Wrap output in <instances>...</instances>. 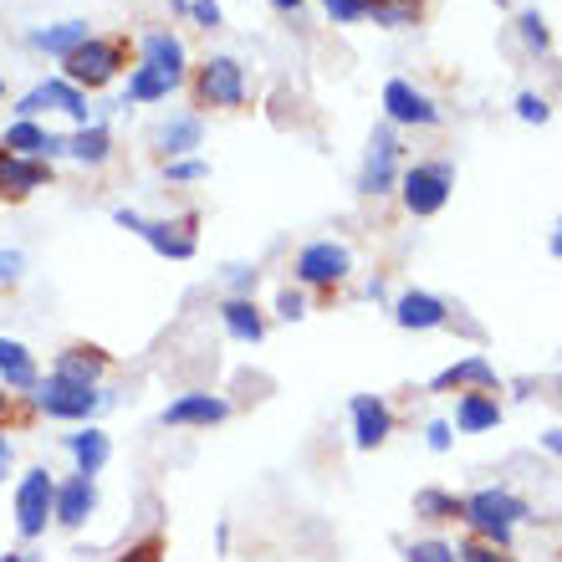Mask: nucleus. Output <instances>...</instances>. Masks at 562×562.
<instances>
[{"label":"nucleus","mask_w":562,"mask_h":562,"mask_svg":"<svg viewBox=\"0 0 562 562\" xmlns=\"http://www.w3.org/2000/svg\"><path fill=\"white\" fill-rule=\"evenodd\" d=\"M496 5H506V0H496Z\"/></svg>","instance_id":"nucleus-49"},{"label":"nucleus","mask_w":562,"mask_h":562,"mask_svg":"<svg viewBox=\"0 0 562 562\" xmlns=\"http://www.w3.org/2000/svg\"><path fill=\"white\" fill-rule=\"evenodd\" d=\"M404 562H456V548H450V542H435V537H429V542H415V548L404 552Z\"/></svg>","instance_id":"nucleus-33"},{"label":"nucleus","mask_w":562,"mask_h":562,"mask_svg":"<svg viewBox=\"0 0 562 562\" xmlns=\"http://www.w3.org/2000/svg\"><path fill=\"white\" fill-rule=\"evenodd\" d=\"M231 415V404L221 400V394H179L169 409H164V425H175V429H210V425H221V419Z\"/></svg>","instance_id":"nucleus-15"},{"label":"nucleus","mask_w":562,"mask_h":562,"mask_svg":"<svg viewBox=\"0 0 562 562\" xmlns=\"http://www.w3.org/2000/svg\"><path fill=\"white\" fill-rule=\"evenodd\" d=\"M42 184H52V169H46L42 159H21V154H5V148H0V200L21 205V200H31Z\"/></svg>","instance_id":"nucleus-12"},{"label":"nucleus","mask_w":562,"mask_h":562,"mask_svg":"<svg viewBox=\"0 0 562 562\" xmlns=\"http://www.w3.org/2000/svg\"><path fill=\"white\" fill-rule=\"evenodd\" d=\"M456 562H512V558H506V548H491V542L475 537V542H460L456 548Z\"/></svg>","instance_id":"nucleus-32"},{"label":"nucleus","mask_w":562,"mask_h":562,"mask_svg":"<svg viewBox=\"0 0 562 562\" xmlns=\"http://www.w3.org/2000/svg\"><path fill=\"white\" fill-rule=\"evenodd\" d=\"M103 404V394L92 384H77V379H61V373H52V379H42L36 384V409L52 419H88L92 409Z\"/></svg>","instance_id":"nucleus-7"},{"label":"nucleus","mask_w":562,"mask_h":562,"mask_svg":"<svg viewBox=\"0 0 562 562\" xmlns=\"http://www.w3.org/2000/svg\"><path fill=\"white\" fill-rule=\"evenodd\" d=\"M542 445H548L552 456H562V429H548V435H542Z\"/></svg>","instance_id":"nucleus-44"},{"label":"nucleus","mask_w":562,"mask_h":562,"mask_svg":"<svg viewBox=\"0 0 562 562\" xmlns=\"http://www.w3.org/2000/svg\"><path fill=\"white\" fill-rule=\"evenodd\" d=\"M194 103L200 108H240L246 103V72L236 57H210L194 72Z\"/></svg>","instance_id":"nucleus-6"},{"label":"nucleus","mask_w":562,"mask_h":562,"mask_svg":"<svg viewBox=\"0 0 562 562\" xmlns=\"http://www.w3.org/2000/svg\"><path fill=\"white\" fill-rule=\"evenodd\" d=\"M175 88H179L175 77L154 72V67H134V72H128V92H123V108L128 103H159V98H169Z\"/></svg>","instance_id":"nucleus-26"},{"label":"nucleus","mask_w":562,"mask_h":562,"mask_svg":"<svg viewBox=\"0 0 562 562\" xmlns=\"http://www.w3.org/2000/svg\"><path fill=\"white\" fill-rule=\"evenodd\" d=\"M425 435H429V450H450V425H445V419H435Z\"/></svg>","instance_id":"nucleus-41"},{"label":"nucleus","mask_w":562,"mask_h":562,"mask_svg":"<svg viewBox=\"0 0 562 562\" xmlns=\"http://www.w3.org/2000/svg\"><path fill=\"white\" fill-rule=\"evenodd\" d=\"M92 31L88 21H61V26H42V31H31V46H42V52H52V57H67L72 46H82Z\"/></svg>","instance_id":"nucleus-25"},{"label":"nucleus","mask_w":562,"mask_h":562,"mask_svg":"<svg viewBox=\"0 0 562 562\" xmlns=\"http://www.w3.org/2000/svg\"><path fill=\"white\" fill-rule=\"evenodd\" d=\"M11 425H21V409H15V394L0 389V429H11Z\"/></svg>","instance_id":"nucleus-40"},{"label":"nucleus","mask_w":562,"mask_h":562,"mask_svg":"<svg viewBox=\"0 0 562 562\" xmlns=\"http://www.w3.org/2000/svg\"><path fill=\"white\" fill-rule=\"evenodd\" d=\"M521 517H527V502L512 496V491H502V486L475 491V496L460 502V521H471L491 548H512V527H517Z\"/></svg>","instance_id":"nucleus-1"},{"label":"nucleus","mask_w":562,"mask_h":562,"mask_svg":"<svg viewBox=\"0 0 562 562\" xmlns=\"http://www.w3.org/2000/svg\"><path fill=\"white\" fill-rule=\"evenodd\" d=\"M271 5H277V11H296V5H302V0H271Z\"/></svg>","instance_id":"nucleus-46"},{"label":"nucleus","mask_w":562,"mask_h":562,"mask_svg":"<svg viewBox=\"0 0 562 562\" xmlns=\"http://www.w3.org/2000/svg\"><path fill=\"white\" fill-rule=\"evenodd\" d=\"M46 108H57V113H72L77 123H88V92L72 88L67 77H46V82H36V88L15 103V113L21 119H36V113H46Z\"/></svg>","instance_id":"nucleus-11"},{"label":"nucleus","mask_w":562,"mask_h":562,"mask_svg":"<svg viewBox=\"0 0 562 562\" xmlns=\"http://www.w3.org/2000/svg\"><path fill=\"white\" fill-rule=\"evenodd\" d=\"M389 429H394V415H389V404L379 394H353V440L358 450H379L389 440Z\"/></svg>","instance_id":"nucleus-17"},{"label":"nucleus","mask_w":562,"mask_h":562,"mask_svg":"<svg viewBox=\"0 0 562 562\" xmlns=\"http://www.w3.org/2000/svg\"><path fill=\"white\" fill-rule=\"evenodd\" d=\"M52 506H57V481H52V471L46 465H36V471L21 475V486H15V532L26 537H42L46 521H52Z\"/></svg>","instance_id":"nucleus-5"},{"label":"nucleus","mask_w":562,"mask_h":562,"mask_svg":"<svg viewBox=\"0 0 562 562\" xmlns=\"http://www.w3.org/2000/svg\"><path fill=\"white\" fill-rule=\"evenodd\" d=\"M221 317H225V333L236 342H261L267 338V317H261V307H256L251 296H231L221 307Z\"/></svg>","instance_id":"nucleus-22"},{"label":"nucleus","mask_w":562,"mask_h":562,"mask_svg":"<svg viewBox=\"0 0 562 562\" xmlns=\"http://www.w3.org/2000/svg\"><path fill=\"white\" fill-rule=\"evenodd\" d=\"M164 175L175 179V184H194V179H210V164L205 159H169Z\"/></svg>","instance_id":"nucleus-31"},{"label":"nucleus","mask_w":562,"mask_h":562,"mask_svg":"<svg viewBox=\"0 0 562 562\" xmlns=\"http://www.w3.org/2000/svg\"><path fill=\"white\" fill-rule=\"evenodd\" d=\"M123 67H128V46H123L119 36H88L82 46H72V52L61 57V77H67L72 88H108Z\"/></svg>","instance_id":"nucleus-2"},{"label":"nucleus","mask_w":562,"mask_h":562,"mask_svg":"<svg viewBox=\"0 0 562 562\" xmlns=\"http://www.w3.org/2000/svg\"><path fill=\"white\" fill-rule=\"evenodd\" d=\"M113 562H164V537L159 532L144 537V542H134V548L123 552V558H113Z\"/></svg>","instance_id":"nucleus-36"},{"label":"nucleus","mask_w":562,"mask_h":562,"mask_svg":"<svg viewBox=\"0 0 562 562\" xmlns=\"http://www.w3.org/2000/svg\"><path fill=\"white\" fill-rule=\"evenodd\" d=\"M296 281H307V286H338L348 271H353V251L338 246V240H312L296 251Z\"/></svg>","instance_id":"nucleus-8"},{"label":"nucleus","mask_w":562,"mask_h":562,"mask_svg":"<svg viewBox=\"0 0 562 562\" xmlns=\"http://www.w3.org/2000/svg\"><path fill=\"white\" fill-rule=\"evenodd\" d=\"M0 98H5V77H0Z\"/></svg>","instance_id":"nucleus-48"},{"label":"nucleus","mask_w":562,"mask_h":562,"mask_svg":"<svg viewBox=\"0 0 562 562\" xmlns=\"http://www.w3.org/2000/svg\"><path fill=\"white\" fill-rule=\"evenodd\" d=\"M231 281H236V296H246L256 286V271L251 267H231Z\"/></svg>","instance_id":"nucleus-43"},{"label":"nucleus","mask_w":562,"mask_h":562,"mask_svg":"<svg viewBox=\"0 0 562 562\" xmlns=\"http://www.w3.org/2000/svg\"><path fill=\"white\" fill-rule=\"evenodd\" d=\"M384 113H389V123H404V128H435L440 123L435 98L419 92L415 82H404V77H389L384 82Z\"/></svg>","instance_id":"nucleus-9"},{"label":"nucleus","mask_w":562,"mask_h":562,"mask_svg":"<svg viewBox=\"0 0 562 562\" xmlns=\"http://www.w3.org/2000/svg\"><path fill=\"white\" fill-rule=\"evenodd\" d=\"M190 15H194V21H200V26H205V31H215V26H221V21H225V15H221V5H215V0H190Z\"/></svg>","instance_id":"nucleus-37"},{"label":"nucleus","mask_w":562,"mask_h":562,"mask_svg":"<svg viewBox=\"0 0 562 562\" xmlns=\"http://www.w3.org/2000/svg\"><path fill=\"white\" fill-rule=\"evenodd\" d=\"M517 26H521V42L532 46L537 57H548V52H552V36H548V21H542V11H537V5L517 15Z\"/></svg>","instance_id":"nucleus-30"},{"label":"nucleus","mask_w":562,"mask_h":562,"mask_svg":"<svg viewBox=\"0 0 562 562\" xmlns=\"http://www.w3.org/2000/svg\"><path fill=\"white\" fill-rule=\"evenodd\" d=\"M5 154H21V159H61L67 154V138L61 134H46L42 123H31V119H15L11 128H5Z\"/></svg>","instance_id":"nucleus-13"},{"label":"nucleus","mask_w":562,"mask_h":562,"mask_svg":"<svg viewBox=\"0 0 562 562\" xmlns=\"http://www.w3.org/2000/svg\"><path fill=\"white\" fill-rule=\"evenodd\" d=\"M108 363H113V353H103L98 342H72V348H61V353H57V369H52V373L98 389V379L108 373Z\"/></svg>","instance_id":"nucleus-18"},{"label":"nucleus","mask_w":562,"mask_h":562,"mask_svg":"<svg viewBox=\"0 0 562 562\" xmlns=\"http://www.w3.org/2000/svg\"><path fill=\"white\" fill-rule=\"evenodd\" d=\"M21 267H26V256L21 251H0V281H15L21 277Z\"/></svg>","instance_id":"nucleus-39"},{"label":"nucleus","mask_w":562,"mask_h":562,"mask_svg":"<svg viewBox=\"0 0 562 562\" xmlns=\"http://www.w3.org/2000/svg\"><path fill=\"white\" fill-rule=\"evenodd\" d=\"M92 512H98V486H92V475H72V481H61L52 517H57L67 532H77V527H82Z\"/></svg>","instance_id":"nucleus-16"},{"label":"nucleus","mask_w":562,"mask_h":562,"mask_svg":"<svg viewBox=\"0 0 562 562\" xmlns=\"http://www.w3.org/2000/svg\"><path fill=\"white\" fill-rule=\"evenodd\" d=\"M400 184V144H394V128H379L369 144V159H363V175H358V194H389Z\"/></svg>","instance_id":"nucleus-10"},{"label":"nucleus","mask_w":562,"mask_h":562,"mask_svg":"<svg viewBox=\"0 0 562 562\" xmlns=\"http://www.w3.org/2000/svg\"><path fill=\"white\" fill-rule=\"evenodd\" d=\"M517 119L521 123H548L552 119L548 98H542V92H521V98H517Z\"/></svg>","instance_id":"nucleus-34"},{"label":"nucleus","mask_w":562,"mask_h":562,"mask_svg":"<svg viewBox=\"0 0 562 562\" xmlns=\"http://www.w3.org/2000/svg\"><path fill=\"white\" fill-rule=\"evenodd\" d=\"M67 154H72L77 164H103L108 154H113V138H108L103 123H82V128L67 138Z\"/></svg>","instance_id":"nucleus-27"},{"label":"nucleus","mask_w":562,"mask_h":562,"mask_svg":"<svg viewBox=\"0 0 562 562\" xmlns=\"http://www.w3.org/2000/svg\"><path fill=\"white\" fill-rule=\"evenodd\" d=\"M67 450H72L77 460V475H98L108 465V456H113V440H108L103 429H77V435H67Z\"/></svg>","instance_id":"nucleus-23"},{"label":"nucleus","mask_w":562,"mask_h":562,"mask_svg":"<svg viewBox=\"0 0 562 562\" xmlns=\"http://www.w3.org/2000/svg\"><path fill=\"white\" fill-rule=\"evenodd\" d=\"M138 67H154V72L164 77H184V67H190V57H184V42H179L175 31H148L144 36V61Z\"/></svg>","instance_id":"nucleus-19"},{"label":"nucleus","mask_w":562,"mask_h":562,"mask_svg":"<svg viewBox=\"0 0 562 562\" xmlns=\"http://www.w3.org/2000/svg\"><path fill=\"white\" fill-rule=\"evenodd\" d=\"M394 323H400L404 333H429V327H445V323H450V307H445L435 292H419V286H409V292L394 302Z\"/></svg>","instance_id":"nucleus-14"},{"label":"nucleus","mask_w":562,"mask_h":562,"mask_svg":"<svg viewBox=\"0 0 562 562\" xmlns=\"http://www.w3.org/2000/svg\"><path fill=\"white\" fill-rule=\"evenodd\" d=\"M450 190H456V169L445 159L409 164L400 179V194H404V210H409V215H440V210L450 205Z\"/></svg>","instance_id":"nucleus-3"},{"label":"nucleus","mask_w":562,"mask_h":562,"mask_svg":"<svg viewBox=\"0 0 562 562\" xmlns=\"http://www.w3.org/2000/svg\"><path fill=\"white\" fill-rule=\"evenodd\" d=\"M415 517H425V521H460V496H450V491H440V486L415 491Z\"/></svg>","instance_id":"nucleus-29"},{"label":"nucleus","mask_w":562,"mask_h":562,"mask_svg":"<svg viewBox=\"0 0 562 562\" xmlns=\"http://www.w3.org/2000/svg\"><path fill=\"white\" fill-rule=\"evenodd\" d=\"M200 134H205V128H200V119H169V123H164V128H159L164 164H169V159H184L190 148H200Z\"/></svg>","instance_id":"nucleus-28"},{"label":"nucleus","mask_w":562,"mask_h":562,"mask_svg":"<svg viewBox=\"0 0 562 562\" xmlns=\"http://www.w3.org/2000/svg\"><path fill=\"white\" fill-rule=\"evenodd\" d=\"M552 256H562V221H558V231H552Z\"/></svg>","instance_id":"nucleus-45"},{"label":"nucleus","mask_w":562,"mask_h":562,"mask_svg":"<svg viewBox=\"0 0 562 562\" xmlns=\"http://www.w3.org/2000/svg\"><path fill=\"white\" fill-rule=\"evenodd\" d=\"M11 465H15V445H11V435L0 429V481L11 475Z\"/></svg>","instance_id":"nucleus-42"},{"label":"nucleus","mask_w":562,"mask_h":562,"mask_svg":"<svg viewBox=\"0 0 562 562\" xmlns=\"http://www.w3.org/2000/svg\"><path fill=\"white\" fill-rule=\"evenodd\" d=\"M323 11L333 15V21H342V26H353V21L369 15V0H323Z\"/></svg>","instance_id":"nucleus-35"},{"label":"nucleus","mask_w":562,"mask_h":562,"mask_svg":"<svg viewBox=\"0 0 562 562\" xmlns=\"http://www.w3.org/2000/svg\"><path fill=\"white\" fill-rule=\"evenodd\" d=\"M113 221L123 225V231H134V236H144L148 246L159 256H169V261H190L194 251H200V240H194V215H184V221H144V215H134V210H113Z\"/></svg>","instance_id":"nucleus-4"},{"label":"nucleus","mask_w":562,"mask_h":562,"mask_svg":"<svg viewBox=\"0 0 562 562\" xmlns=\"http://www.w3.org/2000/svg\"><path fill=\"white\" fill-rule=\"evenodd\" d=\"M502 425V404L496 394H460L456 404V429L460 435H481V429H496Z\"/></svg>","instance_id":"nucleus-24"},{"label":"nucleus","mask_w":562,"mask_h":562,"mask_svg":"<svg viewBox=\"0 0 562 562\" xmlns=\"http://www.w3.org/2000/svg\"><path fill=\"white\" fill-rule=\"evenodd\" d=\"M277 312H281V317H286V323H296V317L307 312V302H302V292H292V286H286V292L277 296Z\"/></svg>","instance_id":"nucleus-38"},{"label":"nucleus","mask_w":562,"mask_h":562,"mask_svg":"<svg viewBox=\"0 0 562 562\" xmlns=\"http://www.w3.org/2000/svg\"><path fill=\"white\" fill-rule=\"evenodd\" d=\"M435 389H465V394H496V369H491L486 358H460V363H450V369L435 379Z\"/></svg>","instance_id":"nucleus-20"},{"label":"nucleus","mask_w":562,"mask_h":562,"mask_svg":"<svg viewBox=\"0 0 562 562\" xmlns=\"http://www.w3.org/2000/svg\"><path fill=\"white\" fill-rule=\"evenodd\" d=\"M0 379H5V389L36 394V384H42V373H36V358H31L26 342L0 338Z\"/></svg>","instance_id":"nucleus-21"},{"label":"nucleus","mask_w":562,"mask_h":562,"mask_svg":"<svg viewBox=\"0 0 562 562\" xmlns=\"http://www.w3.org/2000/svg\"><path fill=\"white\" fill-rule=\"evenodd\" d=\"M0 562H31V558H26V552H11V558H0Z\"/></svg>","instance_id":"nucleus-47"}]
</instances>
